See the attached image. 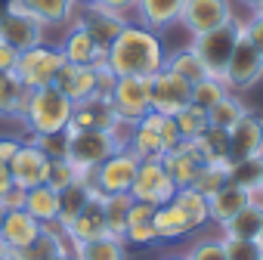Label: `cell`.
I'll list each match as a JSON object with an SVG mask.
<instances>
[{"label": "cell", "mask_w": 263, "mask_h": 260, "mask_svg": "<svg viewBox=\"0 0 263 260\" xmlns=\"http://www.w3.org/2000/svg\"><path fill=\"white\" fill-rule=\"evenodd\" d=\"M229 90H226V84L223 81H217V78H201V81H195L192 84V102L198 105V108H211L217 99H223Z\"/></svg>", "instance_id": "cell-42"}, {"label": "cell", "mask_w": 263, "mask_h": 260, "mask_svg": "<svg viewBox=\"0 0 263 260\" xmlns=\"http://www.w3.org/2000/svg\"><path fill=\"white\" fill-rule=\"evenodd\" d=\"M137 168H140V158L134 152H130V149H118L90 174V183H93V189L99 195L130 192V183H134V177H137Z\"/></svg>", "instance_id": "cell-7"}, {"label": "cell", "mask_w": 263, "mask_h": 260, "mask_svg": "<svg viewBox=\"0 0 263 260\" xmlns=\"http://www.w3.org/2000/svg\"><path fill=\"white\" fill-rule=\"evenodd\" d=\"M149 102H152V112H158V115H177L180 108H186L192 102V84L183 81L180 75L161 68L149 78Z\"/></svg>", "instance_id": "cell-9"}, {"label": "cell", "mask_w": 263, "mask_h": 260, "mask_svg": "<svg viewBox=\"0 0 263 260\" xmlns=\"http://www.w3.org/2000/svg\"><path fill=\"white\" fill-rule=\"evenodd\" d=\"M71 108H74V102L56 84H47V87L31 90L28 93V105L22 112L25 134L41 137V134H59V130H68Z\"/></svg>", "instance_id": "cell-2"}, {"label": "cell", "mask_w": 263, "mask_h": 260, "mask_svg": "<svg viewBox=\"0 0 263 260\" xmlns=\"http://www.w3.org/2000/svg\"><path fill=\"white\" fill-rule=\"evenodd\" d=\"M257 198H263V158H260V186H257Z\"/></svg>", "instance_id": "cell-57"}, {"label": "cell", "mask_w": 263, "mask_h": 260, "mask_svg": "<svg viewBox=\"0 0 263 260\" xmlns=\"http://www.w3.org/2000/svg\"><path fill=\"white\" fill-rule=\"evenodd\" d=\"M37 235H41V223L31 214H25L22 208H13V211L4 214V223H0V238L7 242L10 251H19V248L31 245Z\"/></svg>", "instance_id": "cell-24"}, {"label": "cell", "mask_w": 263, "mask_h": 260, "mask_svg": "<svg viewBox=\"0 0 263 260\" xmlns=\"http://www.w3.org/2000/svg\"><path fill=\"white\" fill-rule=\"evenodd\" d=\"M204 164H232L229 161V130L223 127H204L195 140H189Z\"/></svg>", "instance_id": "cell-29"}, {"label": "cell", "mask_w": 263, "mask_h": 260, "mask_svg": "<svg viewBox=\"0 0 263 260\" xmlns=\"http://www.w3.org/2000/svg\"><path fill=\"white\" fill-rule=\"evenodd\" d=\"M62 53L56 44H37V47H28L19 53V62H16V75L19 81L28 87V90H37V87H47L56 81L59 68H62Z\"/></svg>", "instance_id": "cell-5"}, {"label": "cell", "mask_w": 263, "mask_h": 260, "mask_svg": "<svg viewBox=\"0 0 263 260\" xmlns=\"http://www.w3.org/2000/svg\"><path fill=\"white\" fill-rule=\"evenodd\" d=\"M152 217H155V205H146V201H134V205H130L127 226H124V242L127 245H137V248L155 245L158 235H155Z\"/></svg>", "instance_id": "cell-26"}, {"label": "cell", "mask_w": 263, "mask_h": 260, "mask_svg": "<svg viewBox=\"0 0 263 260\" xmlns=\"http://www.w3.org/2000/svg\"><path fill=\"white\" fill-rule=\"evenodd\" d=\"M118 140L111 130H68V152L65 158L81 177H90L111 152H118Z\"/></svg>", "instance_id": "cell-4"}, {"label": "cell", "mask_w": 263, "mask_h": 260, "mask_svg": "<svg viewBox=\"0 0 263 260\" xmlns=\"http://www.w3.org/2000/svg\"><path fill=\"white\" fill-rule=\"evenodd\" d=\"M174 192H177V186H174L171 174L164 171L161 158H146V161H140L137 177H134V183H130V198L158 208V205H167V201L174 198Z\"/></svg>", "instance_id": "cell-8"}, {"label": "cell", "mask_w": 263, "mask_h": 260, "mask_svg": "<svg viewBox=\"0 0 263 260\" xmlns=\"http://www.w3.org/2000/svg\"><path fill=\"white\" fill-rule=\"evenodd\" d=\"M0 260H10V248H7L4 238H0Z\"/></svg>", "instance_id": "cell-56"}, {"label": "cell", "mask_w": 263, "mask_h": 260, "mask_svg": "<svg viewBox=\"0 0 263 260\" xmlns=\"http://www.w3.org/2000/svg\"><path fill=\"white\" fill-rule=\"evenodd\" d=\"M229 180V164H201L195 180H192V189L204 198H211L223 183Z\"/></svg>", "instance_id": "cell-39"}, {"label": "cell", "mask_w": 263, "mask_h": 260, "mask_svg": "<svg viewBox=\"0 0 263 260\" xmlns=\"http://www.w3.org/2000/svg\"><path fill=\"white\" fill-rule=\"evenodd\" d=\"M238 4H241V7H248L251 13H257V10L263 7V0H238Z\"/></svg>", "instance_id": "cell-54"}, {"label": "cell", "mask_w": 263, "mask_h": 260, "mask_svg": "<svg viewBox=\"0 0 263 260\" xmlns=\"http://www.w3.org/2000/svg\"><path fill=\"white\" fill-rule=\"evenodd\" d=\"M251 198H254L251 192H245V189H238L235 183H229V180H226V183H223V186H220L211 198H208V214H211V223H214V226H223V223H226V220H229V217L241 208V205H248Z\"/></svg>", "instance_id": "cell-27"}, {"label": "cell", "mask_w": 263, "mask_h": 260, "mask_svg": "<svg viewBox=\"0 0 263 260\" xmlns=\"http://www.w3.org/2000/svg\"><path fill=\"white\" fill-rule=\"evenodd\" d=\"M171 201H174V205L186 214V220L192 223V229H195V232H198V229H204V226L211 223V214H208V198H204V195H198L192 186L177 189Z\"/></svg>", "instance_id": "cell-34"}, {"label": "cell", "mask_w": 263, "mask_h": 260, "mask_svg": "<svg viewBox=\"0 0 263 260\" xmlns=\"http://www.w3.org/2000/svg\"><path fill=\"white\" fill-rule=\"evenodd\" d=\"M4 214H7V208H4V205H0V223H4Z\"/></svg>", "instance_id": "cell-60"}, {"label": "cell", "mask_w": 263, "mask_h": 260, "mask_svg": "<svg viewBox=\"0 0 263 260\" xmlns=\"http://www.w3.org/2000/svg\"><path fill=\"white\" fill-rule=\"evenodd\" d=\"M164 68H167V71H174V75H180V78H183V81H189V84H195V81L208 78L204 65L198 62V56H195L189 47H180V50H167Z\"/></svg>", "instance_id": "cell-37"}, {"label": "cell", "mask_w": 263, "mask_h": 260, "mask_svg": "<svg viewBox=\"0 0 263 260\" xmlns=\"http://www.w3.org/2000/svg\"><path fill=\"white\" fill-rule=\"evenodd\" d=\"M22 211L31 214L37 223H56V220H59V192L50 189L47 183L31 186V189H25Z\"/></svg>", "instance_id": "cell-31"}, {"label": "cell", "mask_w": 263, "mask_h": 260, "mask_svg": "<svg viewBox=\"0 0 263 260\" xmlns=\"http://www.w3.org/2000/svg\"><path fill=\"white\" fill-rule=\"evenodd\" d=\"M226 260H263V245L257 238H223Z\"/></svg>", "instance_id": "cell-44"}, {"label": "cell", "mask_w": 263, "mask_h": 260, "mask_svg": "<svg viewBox=\"0 0 263 260\" xmlns=\"http://www.w3.org/2000/svg\"><path fill=\"white\" fill-rule=\"evenodd\" d=\"M62 251H74L65 229L59 223H41V235L25 248L10 251V260H50L53 254H62Z\"/></svg>", "instance_id": "cell-18"}, {"label": "cell", "mask_w": 263, "mask_h": 260, "mask_svg": "<svg viewBox=\"0 0 263 260\" xmlns=\"http://www.w3.org/2000/svg\"><path fill=\"white\" fill-rule=\"evenodd\" d=\"M71 22H78L102 50H108V44L124 31V25L130 22V16H121V13H115V10H105L102 4H96V7H81V16H74Z\"/></svg>", "instance_id": "cell-13"}, {"label": "cell", "mask_w": 263, "mask_h": 260, "mask_svg": "<svg viewBox=\"0 0 263 260\" xmlns=\"http://www.w3.org/2000/svg\"><path fill=\"white\" fill-rule=\"evenodd\" d=\"M93 183H90V177H78L74 183H68V186H62L59 189V226L65 229L74 217H78V211L93 198Z\"/></svg>", "instance_id": "cell-30"}, {"label": "cell", "mask_w": 263, "mask_h": 260, "mask_svg": "<svg viewBox=\"0 0 263 260\" xmlns=\"http://www.w3.org/2000/svg\"><path fill=\"white\" fill-rule=\"evenodd\" d=\"M108 102H111V108H115V115L121 121H134L137 124L146 112H152L149 78H118Z\"/></svg>", "instance_id": "cell-11"}, {"label": "cell", "mask_w": 263, "mask_h": 260, "mask_svg": "<svg viewBox=\"0 0 263 260\" xmlns=\"http://www.w3.org/2000/svg\"><path fill=\"white\" fill-rule=\"evenodd\" d=\"M164 59L167 47L161 41V31H152L140 22H127L105 50V65L118 78H152L164 68Z\"/></svg>", "instance_id": "cell-1"}, {"label": "cell", "mask_w": 263, "mask_h": 260, "mask_svg": "<svg viewBox=\"0 0 263 260\" xmlns=\"http://www.w3.org/2000/svg\"><path fill=\"white\" fill-rule=\"evenodd\" d=\"M121 118L115 115L111 102L105 96H87L81 102H74L71 108V121H68V130H111Z\"/></svg>", "instance_id": "cell-16"}, {"label": "cell", "mask_w": 263, "mask_h": 260, "mask_svg": "<svg viewBox=\"0 0 263 260\" xmlns=\"http://www.w3.org/2000/svg\"><path fill=\"white\" fill-rule=\"evenodd\" d=\"M161 260H186V254H167V257H161Z\"/></svg>", "instance_id": "cell-59"}, {"label": "cell", "mask_w": 263, "mask_h": 260, "mask_svg": "<svg viewBox=\"0 0 263 260\" xmlns=\"http://www.w3.org/2000/svg\"><path fill=\"white\" fill-rule=\"evenodd\" d=\"M174 121H177V130H180L183 140H195L201 130L208 127V112L198 108L195 102H189L186 108H180V112L174 115Z\"/></svg>", "instance_id": "cell-40"}, {"label": "cell", "mask_w": 263, "mask_h": 260, "mask_svg": "<svg viewBox=\"0 0 263 260\" xmlns=\"http://www.w3.org/2000/svg\"><path fill=\"white\" fill-rule=\"evenodd\" d=\"M25 140H31L47 158H65V152H68V130H59V134H41V137L25 134Z\"/></svg>", "instance_id": "cell-45"}, {"label": "cell", "mask_w": 263, "mask_h": 260, "mask_svg": "<svg viewBox=\"0 0 263 260\" xmlns=\"http://www.w3.org/2000/svg\"><path fill=\"white\" fill-rule=\"evenodd\" d=\"M47 155L31 143V140H22L19 152L13 155V161L7 164L10 168V177H13V186L19 189H31V186H41L44 177H47Z\"/></svg>", "instance_id": "cell-14"}, {"label": "cell", "mask_w": 263, "mask_h": 260, "mask_svg": "<svg viewBox=\"0 0 263 260\" xmlns=\"http://www.w3.org/2000/svg\"><path fill=\"white\" fill-rule=\"evenodd\" d=\"M127 248L130 245L124 238L105 235V238H96V242L74 245V257L78 260H127Z\"/></svg>", "instance_id": "cell-33"}, {"label": "cell", "mask_w": 263, "mask_h": 260, "mask_svg": "<svg viewBox=\"0 0 263 260\" xmlns=\"http://www.w3.org/2000/svg\"><path fill=\"white\" fill-rule=\"evenodd\" d=\"M161 164H164V171L171 174L174 186L183 189V186H192V180H195V174H198V168H201L204 161L198 158L195 146H192L189 140H183V143H177L171 152H164Z\"/></svg>", "instance_id": "cell-21"}, {"label": "cell", "mask_w": 263, "mask_h": 260, "mask_svg": "<svg viewBox=\"0 0 263 260\" xmlns=\"http://www.w3.org/2000/svg\"><path fill=\"white\" fill-rule=\"evenodd\" d=\"M71 102H81L87 96L96 93V65H71V62H62L56 81H53Z\"/></svg>", "instance_id": "cell-22"}, {"label": "cell", "mask_w": 263, "mask_h": 260, "mask_svg": "<svg viewBox=\"0 0 263 260\" xmlns=\"http://www.w3.org/2000/svg\"><path fill=\"white\" fill-rule=\"evenodd\" d=\"M260 81H263V53H257L251 47V41L245 38V31H241V38H238V44L229 56V65L223 71V84L232 93H245V90L257 87Z\"/></svg>", "instance_id": "cell-6"}, {"label": "cell", "mask_w": 263, "mask_h": 260, "mask_svg": "<svg viewBox=\"0 0 263 260\" xmlns=\"http://www.w3.org/2000/svg\"><path fill=\"white\" fill-rule=\"evenodd\" d=\"M19 146H22L19 137H0V164H10L13 155L19 152Z\"/></svg>", "instance_id": "cell-50"}, {"label": "cell", "mask_w": 263, "mask_h": 260, "mask_svg": "<svg viewBox=\"0 0 263 260\" xmlns=\"http://www.w3.org/2000/svg\"><path fill=\"white\" fill-rule=\"evenodd\" d=\"M232 16H235L232 0H186L177 25H183L195 38V34H204V31L226 25Z\"/></svg>", "instance_id": "cell-10"}, {"label": "cell", "mask_w": 263, "mask_h": 260, "mask_svg": "<svg viewBox=\"0 0 263 260\" xmlns=\"http://www.w3.org/2000/svg\"><path fill=\"white\" fill-rule=\"evenodd\" d=\"M28 87L19 81L16 71H7L0 75V118H19L22 121V112L28 105Z\"/></svg>", "instance_id": "cell-32"}, {"label": "cell", "mask_w": 263, "mask_h": 260, "mask_svg": "<svg viewBox=\"0 0 263 260\" xmlns=\"http://www.w3.org/2000/svg\"><path fill=\"white\" fill-rule=\"evenodd\" d=\"M56 47H59L62 59L71 62V65H99V62H105V50H102L78 22L68 25L62 44H56Z\"/></svg>", "instance_id": "cell-17"}, {"label": "cell", "mask_w": 263, "mask_h": 260, "mask_svg": "<svg viewBox=\"0 0 263 260\" xmlns=\"http://www.w3.org/2000/svg\"><path fill=\"white\" fill-rule=\"evenodd\" d=\"M50 260H78V257H74V251H62V254H53Z\"/></svg>", "instance_id": "cell-55"}, {"label": "cell", "mask_w": 263, "mask_h": 260, "mask_svg": "<svg viewBox=\"0 0 263 260\" xmlns=\"http://www.w3.org/2000/svg\"><path fill=\"white\" fill-rule=\"evenodd\" d=\"M260 158H263V155H260ZM260 158L232 161V164H229V183H235L238 189L257 195V186H260Z\"/></svg>", "instance_id": "cell-38"}, {"label": "cell", "mask_w": 263, "mask_h": 260, "mask_svg": "<svg viewBox=\"0 0 263 260\" xmlns=\"http://www.w3.org/2000/svg\"><path fill=\"white\" fill-rule=\"evenodd\" d=\"M158 137H161V143H164V149H167V152H171L177 143H183L174 115H161V121H158Z\"/></svg>", "instance_id": "cell-47"}, {"label": "cell", "mask_w": 263, "mask_h": 260, "mask_svg": "<svg viewBox=\"0 0 263 260\" xmlns=\"http://www.w3.org/2000/svg\"><path fill=\"white\" fill-rule=\"evenodd\" d=\"M16 7H22L25 13H31L37 22L50 25H71V19L78 16V4L74 0H13Z\"/></svg>", "instance_id": "cell-25"}, {"label": "cell", "mask_w": 263, "mask_h": 260, "mask_svg": "<svg viewBox=\"0 0 263 260\" xmlns=\"http://www.w3.org/2000/svg\"><path fill=\"white\" fill-rule=\"evenodd\" d=\"M260 245H263V232H260Z\"/></svg>", "instance_id": "cell-61"}, {"label": "cell", "mask_w": 263, "mask_h": 260, "mask_svg": "<svg viewBox=\"0 0 263 260\" xmlns=\"http://www.w3.org/2000/svg\"><path fill=\"white\" fill-rule=\"evenodd\" d=\"M257 13H263V7H260V10H257Z\"/></svg>", "instance_id": "cell-62"}, {"label": "cell", "mask_w": 263, "mask_h": 260, "mask_svg": "<svg viewBox=\"0 0 263 260\" xmlns=\"http://www.w3.org/2000/svg\"><path fill=\"white\" fill-rule=\"evenodd\" d=\"M10 189H13V177H10V168H7V164H0V198H4Z\"/></svg>", "instance_id": "cell-53"}, {"label": "cell", "mask_w": 263, "mask_h": 260, "mask_svg": "<svg viewBox=\"0 0 263 260\" xmlns=\"http://www.w3.org/2000/svg\"><path fill=\"white\" fill-rule=\"evenodd\" d=\"M241 25H245V19L232 16L226 25L192 38L189 50L198 56V62L204 65L208 78L223 81V71H226V65H229V56H232V50H235V44H238V38H241Z\"/></svg>", "instance_id": "cell-3"}, {"label": "cell", "mask_w": 263, "mask_h": 260, "mask_svg": "<svg viewBox=\"0 0 263 260\" xmlns=\"http://www.w3.org/2000/svg\"><path fill=\"white\" fill-rule=\"evenodd\" d=\"M99 4L105 10H115L121 16H130V13H134V7H137V0H99Z\"/></svg>", "instance_id": "cell-51"}, {"label": "cell", "mask_w": 263, "mask_h": 260, "mask_svg": "<svg viewBox=\"0 0 263 260\" xmlns=\"http://www.w3.org/2000/svg\"><path fill=\"white\" fill-rule=\"evenodd\" d=\"M183 4L186 0H137V22L152 28V31H164L171 25L180 22V13H183Z\"/></svg>", "instance_id": "cell-23"}, {"label": "cell", "mask_w": 263, "mask_h": 260, "mask_svg": "<svg viewBox=\"0 0 263 260\" xmlns=\"http://www.w3.org/2000/svg\"><path fill=\"white\" fill-rule=\"evenodd\" d=\"M65 235L74 245H84V242H96V238H105L108 235V226H105V214H102V195L93 192V198L78 211V217L65 226Z\"/></svg>", "instance_id": "cell-15"}, {"label": "cell", "mask_w": 263, "mask_h": 260, "mask_svg": "<svg viewBox=\"0 0 263 260\" xmlns=\"http://www.w3.org/2000/svg\"><path fill=\"white\" fill-rule=\"evenodd\" d=\"M186 260H226L223 235H195L186 248Z\"/></svg>", "instance_id": "cell-41"}, {"label": "cell", "mask_w": 263, "mask_h": 260, "mask_svg": "<svg viewBox=\"0 0 263 260\" xmlns=\"http://www.w3.org/2000/svg\"><path fill=\"white\" fill-rule=\"evenodd\" d=\"M260 155H263V115L248 108L241 121L229 127V161H245Z\"/></svg>", "instance_id": "cell-12"}, {"label": "cell", "mask_w": 263, "mask_h": 260, "mask_svg": "<svg viewBox=\"0 0 263 260\" xmlns=\"http://www.w3.org/2000/svg\"><path fill=\"white\" fill-rule=\"evenodd\" d=\"M152 223H155V235H158V242H180V238H186V235H195L192 223L186 220V214H183L174 201L158 205Z\"/></svg>", "instance_id": "cell-28"}, {"label": "cell", "mask_w": 263, "mask_h": 260, "mask_svg": "<svg viewBox=\"0 0 263 260\" xmlns=\"http://www.w3.org/2000/svg\"><path fill=\"white\" fill-rule=\"evenodd\" d=\"M245 38L251 41V47L257 50V53H263V13H251L248 19H245Z\"/></svg>", "instance_id": "cell-46"}, {"label": "cell", "mask_w": 263, "mask_h": 260, "mask_svg": "<svg viewBox=\"0 0 263 260\" xmlns=\"http://www.w3.org/2000/svg\"><path fill=\"white\" fill-rule=\"evenodd\" d=\"M16 62H19V50L10 47L7 41H0V75L16 71Z\"/></svg>", "instance_id": "cell-49"}, {"label": "cell", "mask_w": 263, "mask_h": 260, "mask_svg": "<svg viewBox=\"0 0 263 260\" xmlns=\"http://www.w3.org/2000/svg\"><path fill=\"white\" fill-rule=\"evenodd\" d=\"M223 238H257L263 232V198H251L248 205H241L223 226H217Z\"/></svg>", "instance_id": "cell-20"}, {"label": "cell", "mask_w": 263, "mask_h": 260, "mask_svg": "<svg viewBox=\"0 0 263 260\" xmlns=\"http://www.w3.org/2000/svg\"><path fill=\"white\" fill-rule=\"evenodd\" d=\"M248 112V102L241 99V93H226L223 99H217L211 108H208V124L211 127H223V130H229L235 121H241V115Z\"/></svg>", "instance_id": "cell-35"}, {"label": "cell", "mask_w": 263, "mask_h": 260, "mask_svg": "<svg viewBox=\"0 0 263 260\" xmlns=\"http://www.w3.org/2000/svg\"><path fill=\"white\" fill-rule=\"evenodd\" d=\"M74 4H78V7H96L99 0H74Z\"/></svg>", "instance_id": "cell-58"}, {"label": "cell", "mask_w": 263, "mask_h": 260, "mask_svg": "<svg viewBox=\"0 0 263 260\" xmlns=\"http://www.w3.org/2000/svg\"><path fill=\"white\" fill-rule=\"evenodd\" d=\"M130 192H118V195H102V214H105V226L108 235L124 238V226H127V214H130Z\"/></svg>", "instance_id": "cell-36"}, {"label": "cell", "mask_w": 263, "mask_h": 260, "mask_svg": "<svg viewBox=\"0 0 263 260\" xmlns=\"http://www.w3.org/2000/svg\"><path fill=\"white\" fill-rule=\"evenodd\" d=\"M81 174L71 168V161L68 158H50L47 161V177H44V183L50 186V189H62V186H68V183H74Z\"/></svg>", "instance_id": "cell-43"}, {"label": "cell", "mask_w": 263, "mask_h": 260, "mask_svg": "<svg viewBox=\"0 0 263 260\" xmlns=\"http://www.w3.org/2000/svg\"><path fill=\"white\" fill-rule=\"evenodd\" d=\"M158 121H161L158 112H146L134 124V130H130L127 149L134 152L140 161H146V158H164V152H167L164 143H161V137H158Z\"/></svg>", "instance_id": "cell-19"}, {"label": "cell", "mask_w": 263, "mask_h": 260, "mask_svg": "<svg viewBox=\"0 0 263 260\" xmlns=\"http://www.w3.org/2000/svg\"><path fill=\"white\" fill-rule=\"evenodd\" d=\"M115 81H118V75L105 65V62H99L96 65V96H111V90H115Z\"/></svg>", "instance_id": "cell-48"}, {"label": "cell", "mask_w": 263, "mask_h": 260, "mask_svg": "<svg viewBox=\"0 0 263 260\" xmlns=\"http://www.w3.org/2000/svg\"><path fill=\"white\" fill-rule=\"evenodd\" d=\"M22 201H25V189H19V186H13L4 198H0V205H4L7 211H13V208H22Z\"/></svg>", "instance_id": "cell-52"}]
</instances>
